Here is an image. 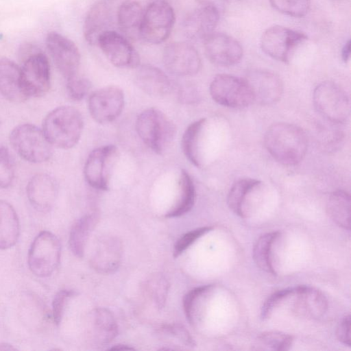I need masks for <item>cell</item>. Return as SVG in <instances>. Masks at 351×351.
<instances>
[{"label":"cell","mask_w":351,"mask_h":351,"mask_svg":"<svg viewBox=\"0 0 351 351\" xmlns=\"http://www.w3.org/2000/svg\"><path fill=\"white\" fill-rule=\"evenodd\" d=\"M165 332L179 339L189 347H194L195 343L189 332L183 326L178 324L165 325L162 329Z\"/></svg>","instance_id":"cell-43"},{"label":"cell","mask_w":351,"mask_h":351,"mask_svg":"<svg viewBox=\"0 0 351 351\" xmlns=\"http://www.w3.org/2000/svg\"><path fill=\"white\" fill-rule=\"evenodd\" d=\"M350 315H346L338 325L336 335L339 341L350 347Z\"/></svg>","instance_id":"cell-44"},{"label":"cell","mask_w":351,"mask_h":351,"mask_svg":"<svg viewBox=\"0 0 351 351\" xmlns=\"http://www.w3.org/2000/svg\"><path fill=\"white\" fill-rule=\"evenodd\" d=\"M76 294L73 290L62 289L55 295L52 302V314L56 325H59L62 321L68 301Z\"/></svg>","instance_id":"cell-41"},{"label":"cell","mask_w":351,"mask_h":351,"mask_svg":"<svg viewBox=\"0 0 351 351\" xmlns=\"http://www.w3.org/2000/svg\"><path fill=\"white\" fill-rule=\"evenodd\" d=\"M22 82L28 97H42L50 87V66L47 57L39 51L23 62Z\"/></svg>","instance_id":"cell-14"},{"label":"cell","mask_w":351,"mask_h":351,"mask_svg":"<svg viewBox=\"0 0 351 351\" xmlns=\"http://www.w3.org/2000/svg\"><path fill=\"white\" fill-rule=\"evenodd\" d=\"M179 100L184 104H193L199 101V93L197 89L186 84L182 86L178 91Z\"/></svg>","instance_id":"cell-45"},{"label":"cell","mask_w":351,"mask_h":351,"mask_svg":"<svg viewBox=\"0 0 351 351\" xmlns=\"http://www.w3.org/2000/svg\"><path fill=\"white\" fill-rule=\"evenodd\" d=\"M350 56V40H348L344 45L341 50L342 60L346 62L349 60Z\"/></svg>","instance_id":"cell-47"},{"label":"cell","mask_w":351,"mask_h":351,"mask_svg":"<svg viewBox=\"0 0 351 351\" xmlns=\"http://www.w3.org/2000/svg\"><path fill=\"white\" fill-rule=\"evenodd\" d=\"M257 341L258 346L263 347L261 349L287 351L291 348L293 339L291 335L284 332L269 331L260 334Z\"/></svg>","instance_id":"cell-35"},{"label":"cell","mask_w":351,"mask_h":351,"mask_svg":"<svg viewBox=\"0 0 351 351\" xmlns=\"http://www.w3.org/2000/svg\"><path fill=\"white\" fill-rule=\"evenodd\" d=\"M206 120L201 119L191 123L182 138V149L187 159L195 166L200 167V138Z\"/></svg>","instance_id":"cell-31"},{"label":"cell","mask_w":351,"mask_h":351,"mask_svg":"<svg viewBox=\"0 0 351 351\" xmlns=\"http://www.w3.org/2000/svg\"><path fill=\"white\" fill-rule=\"evenodd\" d=\"M58 183L47 173L34 176L27 185V196L32 206L38 211L47 212L53 206L58 195Z\"/></svg>","instance_id":"cell-20"},{"label":"cell","mask_w":351,"mask_h":351,"mask_svg":"<svg viewBox=\"0 0 351 351\" xmlns=\"http://www.w3.org/2000/svg\"><path fill=\"white\" fill-rule=\"evenodd\" d=\"M46 45L56 67L66 80L77 75L80 53L71 40L52 32L47 36Z\"/></svg>","instance_id":"cell-15"},{"label":"cell","mask_w":351,"mask_h":351,"mask_svg":"<svg viewBox=\"0 0 351 351\" xmlns=\"http://www.w3.org/2000/svg\"><path fill=\"white\" fill-rule=\"evenodd\" d=\"M205 53L213 63L231 66L238 63L243 56L241 44L232 36L213 32L204 40Z\"/></svg>","instance_id":"cell-17"},{"label":"cell","mask_w":351,"mask_h":351,"mask_svg":"<svg viewBox=\"0 0 351 351\" xmlns=\"http://www.w3.org/2000/svg\"><path fill=\"white\" fill-rule=\"evenodd\" d=\"M118 156V149L113 145L93 150L86 160L84 169V178L88 184L98 190H108Z\"/></svg>","instance_id":"cell-8"},{"label":"cell","mask_w":351,"mask_h":351,"mask_svg":"<svg viewBox=\"0 0 351 351\" xmlns=\"http://www.w3.org/2000/svg\"><path fill=\"white\" fill-rule=\"evenodd\" d=\"M278 12L293 17L305 16L310 8V0H269Z\"/></svg>","instance_id":"cell-36"},{"label":"cell","mask_w":351,"mask_h":351,"mask_svg":"<svg viewBox=\"0 0 351 351\" xmlns=\"http://www.w3.org/2000/svg\"><path fill=\"white\" fill-rule=\"evenodd\" d=\"M326 210L329 217L339 226L350 230V196L343 190L332 192L327 201Z\"/></svg>","instance_id":"cell-30"},{"label":"cell","mask_w":351,"mask_h":351,"mask_svg":"<svg viewBox=\"0 0 351 351\" xmlns=\"http://www.w3.org/2000/svg\"><path fill=\"white\" fill-rule=\"evenodd\" d=\"M10 143L16 152L25 160L42 163L52 156L53 145L43 130L29 123L16 126L10 134Z\"/></svg>","instance_id":"cell-4"},{"label":"cell","mask_w":351,"mask_h":351,"mask_svg":"<svg viewBox=\"0 0 351 351\" xmlns=\"http://www.w3.org/2000/svg\"><path fill=\"white\" fill-rule=\"evenodd\" d=\"M219 18V11L213 4L204 3L185 17L182 32L189 40H204L214 32Z\"/></svg>","instance_id":"cell-18"},{"label":"cell","mask_w":351,"mask_h":351,"mask_svg":"<svg viewBox=\"0 0 351 351\" xmlns=\"http://www.w3.org/2000/svg\"><path fill=\"white\" fill-rule=\"evenodd\" d=\"M214 289L213 285L199 286L190 290L183 298V308L191 324L200 319L205 302Z\"/></svg>","instance_id":"cell-32"},{"label":"cell","mask_w":351,"mask_h":351,"mask_svg":"<svg viewBox=\"0 0 351 351\" xmlns=\"http://www.w3.org/2000/svg\"><path fill=\"white\" fill-rule=\"evenodd\" d=\"M293 291V287H289L278 290L265 301L261 309V319L265 320L269 317L274 309L277 307L283 300L289 298Z\"/></svg>","instance_id":"cell-40"},{"label":"cell","mask_w":351,"mask_h":351,"mask_svg":"<svg viewBox=\"0 0 351 351\" xmlns=\"http://www.w3.org/2000/svg\"><path fill=\"white\" fill-rule=\"evenodd\" d=\"M306 39L307 36L302 32L274 25L264 32L261 46L267 56L288 62L293 50Z\"/></svg>","instance_id":"cell-10"},{"label":"cell","mask_w":351,"mask_h":351,"mask_svg":"<svg viewBox=\"0 0 351 351\" xmlns=\"http://www.w3.org/2000/svg\"><path fill=\"white\" fill-rule=\"evenodd\" d=\"M111 10L103 1L93 4L88 11L83 27L84 36L89 45L97 43L99 36L110 30L112 24Z\"/></svg>","instance_id":"cell-23"},{"label":"cell","mask_w":351,"mask_h":351,"mask_svg":"<svg viewBox=\"0 0 351 351\" xmlns=\"http://www.w3.org/2000/svg\"><path fill=\"white\" fill-rule=\"evenodd\" d=\"M16 348L7 343H0V350H16Z\"/></svg>","instance_id":"cell-49"},{"label":"cell","mask_w":351,"mask_h":351,"mask_svg":"<svg viewBox=\"0 0 351 351\" xmlns=\"http://www.w3.org/2000/svg\"><path fill=\"white\" fill-rule=\"evenodd\" d=\"M15 168L13 158L9 150L0 147V188H8L13 182Z\"/></svg>","instance_id":"cell-37"},{"label":"cell","mask_w":351,"mask_h":351,"mask_svg":"<svg viewBox=\"0 0 351 351\" xmlns=\"http://www.w3.org/2000/svg\"><path fill=\"white\" fill-rule=\"evenodd\" d=\"M136 130L143 143L158 154L167 149L176 134L173 123L154 108L145 110L138 116Z\"/></svg>","instance_id":"cell-3"},{"label":"cell","mask_w":351,"mask_h":351,"mask_svg":"<svg viewBox=\"0 0 351 351\" xmlns=\"http://www.w3.org/2000/svg\"><path fill=\"white\" fill-rule=\"evenodd\" d=\"M168 287L166 279L161 276H156L151 281L150 287H152L153 297L157 306L160 308L163 307L165 303Z\"/></svg>","instance_id":"cell-42"},{"label":"cell","mask_w":351,"mask_h":351,"mask_svg":"<svg viewBox=\"0 0 351 351\" xmlns=\"http://www.w3.org/2000/svg\"><path fill=\"white\" fill-rule=\"evenodd\" d=\"M143 13L138 1L127 0L123 2L117 12V23L121 31L132 38L139 37Z\"/></svg>","instance_id":"cell-27"},{"label":"cell","mask_w":351,"mask_h":351,"mask_svg":"<svg viewBox=\"0 0 351 351\" xmlns=\"http://www.w3.org/2000/svg\"><path fill=\"white\" fill-rule=\"evenodd\" d=\"M264 143L272 157L287 166L300 163L308 147L304 132L297 125L287 123L271 125L265 133Z\"/></svg>","instance_id":"cell-1"},{"label":"cell","mask_w":351,"mask_h":351,"mask_svg":"<svg viewBox=\"0 0 351 351\" xmlns=\"http://www.w3.org/2000/svg\"><path fill=\"white\" fill-rule=\"evenodd\" d=\"M66 87L70 98L80 101L88 94L91 88V84L88 79L76 75L66 80Z\"/></svg>","instance_id":"cell-38"},{"label":"cell","mask_w":351,"mask_h":351,"mask_svg":"<svg viewBox=\"0 0 351 351\" xmlns=\"http://www.w3.org/2000/svg\"><path fill=\"white\" fill-rule=\"evenodd\" d=\"M293 309L298 315L310 319H319L328 309V301L324 294L317 289L299 285L293 287Z\"/></svg>","instance_id":"cell-19"},{"label":"cell","mask_w":351,"mask_h":351,"mask_svg":"<svg viewBox=\"0 0 351 351\" xmlns=\"http://www.w3.org/2000/svg\"><path fill=\"white\" fill-rule=\"evenodd\" d=\"M98 220L96 214H88L80 218L73 224L70 232L69 243L70 249L75 256L83 257L86 241L97 226Z\"/></svg>","instance_id":"cell-29"},{"label":"cell","mask_w":351,"mask_h":351,"mask_svg":"<svg viewBox=\"0 0 351 351\" xmlns=\"http://www.w3.org/2000/svg\"><path fill=\"white\" fill-rule=\"evenodd\" d=\"M166 69L179 76L193 75L201 68V59L196 49L186 42H173L167 45L162 54Z\"/></svg>","instance_id":"cell-12"},{"label":"cell","mask_w":351,"mask_h":351,"mask_svg":"<svg viewBox=\"0 0 351 351\" xmlns=\"http://www.w3.org/2000/svg\"><path fill=\"white\" fill-rule=\"evenodd\" d=\"M213 228L204 226L196 228L184 234L176 243L173 250V257L179 256L189 248L195 241L211 231Z\"/></svg>","instance_id":"cell-39"},{"label":"cell","mask_w":351,"mask_h":351,"mask_svg":"<svg viewBox=\"0 0 351 351\" xmlns=\"http://www.w3.org/2000/svg\"><path fill=\"white\" fill-rule=\"evenodd\" d=\"M109 350H134V348H132L127 345H122V344H118L115 345L110 348L108 349Z\"/></svg>","instance_id":"cell-48"},{"label":"cell","mask_w":351,"mask_h":351,"mask_svg":"<svg viewBox=\"0 0 351 351\" xmlns=\"http://www.w3.org/2000/svg\"><path fill=\"white\" fill-rule=\"evenodd\" d=\"M92 318L94 342L99 346L108 344L118 334L113 314L105 308H98L93 312Z\"/></svg>","instance_id":"cell-28"},{"label":"cell","mask_w":351,"mask_h":351,"mask_svg":"<svg viewBox=\"0 0 351 351\" xmlns=\"http://www.w3.org/2000/svg\"><path fill=\"white\" fill-rule=\"evenodd\" d=\"M135 82L141 90L154 97L165 96L172 88L168 76L159 68L150 64L137 67Z\"/></svg>","instance_id":"cell-22"},{"label":"cell","mask_w":351,"mask_h":351,"mask_svg":"<svg viewBox=\"0 0 351 351\" xmlns=\"http://www.w3.org/2000/svg\"><path fill=\"white\" fill-rule=\"evenodd\" d=\"M97 44L117 67L134 69L140 65V57L135 48L124 36L115 31L110 29L103 33Z\"/></svg>","instance_id":"cell-11"},{"label":"cell","mask_w":351,"mask_h":351,"mask_svg":"<svg viewBox=\"0 0 351 351\" xmlns=\"http://www.w3.org/2000/svg\"><path fill=\"white\" fill-rule=\"evenodd\" d=\"M210 93L217 103L232 108H241L253 103L250 88L243 78L219 74L213 80Z\"/></svg>","instance_id":"cell-9"},{"label":"cell","mask_w":351,"mask_h":351,"mask_svg":"<svg viewBox=\"0 0 351 351\" xmlns=\"http://www.w3.org/2000/svg\"><path fill=\"white\" fill-rule=\"evenodd\" d=\"M20 234V224L17 214L8 202L0 200V249L14 246Z\"/></svg>","instance_id":"cell-26"},{"label":"cell","mask_w":351,"mask_h":351,"mask_svg":"<svg viewBox=\"0 0 351 351\" xmlns=\"http://www.w3.org/2000/svg\"><path fill=\"white\" fill-rule=\"evenodd\" d=\"M180 199L176 205L166 214L167 217L182 216L191 210L195 199V189L193 182L184 169L180 177Z\"/></svg>","instance_id":"cell-34"},{"label":"cell","mask_w":351,"mask_h":351,"mask_svg":"<svg viewBox=\"0 0 351 351\" xmlns=\"http://www.w3.org/2000/svg\"><path fill=\"white\" fill-rule=\"evenodd\" d=\"M261 183L255 179L245 178L236 182L230 188L227 197L228 207L238 216L246 217L247 204L250 196L259 189Z\"/></svg>","instance_id":"cell-25"},{"label":"cell","mask_w":351,"mask_h":351,"mask_svg":"<svg viewBox=\"0 0 351 351\" xmlns=\"http://www.w3.org/2000/svg\"><path fill=\"white\" fill-rule=\"evenodd\" d=\"M252 96L253 103L271 105L278 101L283 92L280 78L275 73L261 69L247 72L243 78Z\"/></svg>","instance_id":"cell-16"},{"label":"cell","mask_w":351,"mask_h":351,"mask_svg":"<svg viewBox=\"0 0 351 351\" xmlns=\"http://www.w3.org/2000/svg\"><path fill=\"white\" fill-rule=\"evenodd\" d=\"M279 235V232H270L263 234L256 241L252 250L253 259L257 267L271 275H276L271 258V249Z\"/></svg>","instance_id":"cell-33"},{"label":"cell","mask_w":351,"mask_h":351,"mask_svg":"<svg viewBox=\"0 0 351 351\" xmlns=\"http://www.w3.org/2000/svg\"><path fill=\"white\" fill-rule=\"evenodd\" d=\"M0 93L14 103L23 102L29 97L23 85L21 69L6 58L0 59Z\"/></svg>","instance_id":"cell-21"},{"label":"cell","mask_w":351,"mask_h":351,"mask_svg":"<svg viewBox=\"0 0 351 351\" xmlns=\"http://www.w3.org/2000/svg\"><path fill=\"white\" fill-rule=\"evenodd\" d=\"M121 255V243L116 237H107L99 241L91 264L101 273H112L119 267Z\"/></svg>","instance_id":"cell-24"},{"label":"cell","mask_w":351,"mask_h":351,"mask_svg":"<svg viewBox=\"0 0 351 351\" xmlns=\"http://www.w3.org/2000/svg\"><path fill=\"white\" fill-rule=\"evenodd\" d=\"M124 102V94L120 88L106 86L90 95L88 99L89 112L97 123H108L121 114Z\"/></svg>","instance_id":"cell-13"},{"label":"cell","mask_w":351,"mask_h":351,"mask_svg":"<svg viewBox=\"0 0 351 351\" xmlns=\"http://www.w3.org/2000/svg\"><path fill=\"white\" fill-rule=\"evenodd\" d=\"M175 21L172 6L165 0H156L144 10L139 37L150 44H160L170 36Z\"/></svg>","instance_id":"cell-5"},{"label":"cell","mask_w":351,"mask_h":351,"mask_svg":"<svg viewBox=\"0 0 351 351\" xmlns=\"http://www.w3.org/2000/svg\"><path fill=\"white\" fill-rule=\"evenodd\" d=\"M81 113L72 106H60L49 112L43 122V131L55 147L70 149L79 141L83 131Z\"/></svg>","instance_id":"cell-2"},{"label":"cell","mask_w":351,"mask_h":351,"mask_svg":"<svg viewBox=\"0 0 351 351\" xmlns=\"http://www.w3.org/2000/svg\"><path fill=\"white\" fill-rule=\"evenodd\" d=\"M60 255L61 245L57 237L49 231H42L29 250V268L38 277L49 276L58 267Z\"/></svg>","instance_id":"cell-7"},{"label":"cell","mask_w":351,"mask_h":351,"mask_svg":"<svg viewBox=\"0 0 351 351\" xmlns=\"http://www.w3.org/2000/svg\"><path fill=\"white\" fill-rule=\"evenodd\" d=\"M40 51V49H39L36 45L27 43L21 45L19 54L21 61L23 62L30 56Z\"/></svg>","instance_id":"cell-46"},{"label":"cell","mask_w":351,"mask_h":351,"mask_svg":"<svg viewBox=\"0 0 351 351\" xmlns=\"http://www.w3.org/2000/svg\"><path fill=\"white\" fill-rule=\"evenodd\" d=\"M313 98L317 112L330 123L339 124L348 119L350 112L349 98L335 82L326 81L317 85Z\"/></svg>","instance_id":"cell-6"}]
</instances>
